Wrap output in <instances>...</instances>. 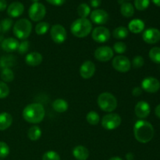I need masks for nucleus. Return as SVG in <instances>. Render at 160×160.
<instances>
[{
  "label": "nucleus",
  "instance_id": "nucleus-1",
  "mask_svg": "<svg viewBox=\"0 0 160 160\" xmlns=\"http://www.w3.org/2000/svg\"><path fill=\"white\" fill-rule=\"evenodd\" d=\"M153 126L146 120H141L135 123L134 127V134L136 140L140 143H148L154 137Z\"/></svg>",
  "mask_w": 160,
  "mask_h": 160
},
{
  "label": "nucleus",
  "instance_id": "nucleus-2",
  "mask_svg": "<svg viewBox=\"0 0 160 160\" xmlns=\"http://www.w3.org/2000/svg\"><path fill=\"white\" fill-rule=\"evenodd\" d=\"M45 115L44 106L40 103L29 104L24 108L22 112L23 119L31 123H39L43 120Z\"/></svg>",
  "mask_w": 160,
  "mask_h": 160
},
{
  "label": "nucleus",
  "instance_id": "nucleus-3",
  "mask_svg": "<svg viewBox=\"0 0 160 160\" xmlns=\"http://www.w3.org/2000/svg\"><path fill=\"white\" fill-rule=\"evenodd\" d=\"M92 30V24L87 18H79L73 22L70 27L71 33L77 38H85Z\"/></svg>",
  "mask_w": 160,
  "mask_h": 160
},
{
  "label": "nucleus",
  "instance_id": "nucleus-4",
  "mask_svg": "<svg viewBox=\"0 0 160 160\" xmlns=\"http://www.w3.org/2000/svg\"><path fill=\"white\" fill-rule=\"evenodd\" d=\"M97 102L102 110L107 112H112L117 107V99L109 92H103L100 94L97 99Z\"/></svg>",
  "mask_w": 160,
  "mask_h": 160
},
{
  "label": "nucleus",
  "instance_id": "nucleus-5",
  "mask_svg": "<svg viewBox=\"0 0 160 160\" xmlns=\"http://www.w3.org/2000/svg\"><path fill=\"white\" fill-rule=\"evenodd\" d=\"M32 30V24L27 19L17 20L13 26V34L17 38L24 40L30 36Z\"/></svg>",
  "mask_w": 160,
  "mask_h": 160
},
{
  "label": "nucleus",
  "instance_id": "nucleus-6",
  "mask_svg": "<svg viewBox=\"0 0 160 160\" xmlns=\"http://www.w3.org/2000/svg\"><path fill=\"white\" fill-rule=\"evenodd\" d=\"M121 117L117 113H109L102 120V126L107 131H112L121 124Z\"/></svg>",
  "mask_w": 160,
  "mask_h": 160
},
{
  "label": "nucleus",
  "instance_id": "nucleus-7",
  "mask_svg": "<svg viewBox=\"0 0 160 160\" xmlns=\"http://www.w3.org/2000/svg\"><path fill=\"white\" fill-rule=\"evenodd\" d=\"M46 13V9L42 3L34 2L29 8L28 15L33 21H40L45 17Z\"/></svg>",
  "mask_w": 160,
  "mask_h": 160
},
{
  "label": "nucleus",
  "instance_id": "nucleus-8",
  "mask_svg": "<svg viewBox=\"0 0 160 160\" xmlns=\"http://www.w3.org/2000/svg\"><path fill=\"white\" fill-rule=\"evenodd\" d=\"M50 34L52 41L56 44H62L67 40V31L65 28L60 24L53 25L50 31Z\"/></svg>",
  "mask_w": 160,
  "mask_h": 160
},
{
  "label": "nucleus",
  "instance_id": "nucleus-9",
  "mask_svg": "<svg viewBox=\"0 0 160 160\" xmlns=\"http://www.w3.org/2000/svg\"><path fill=\"white\" fill-rule=\"evenodd\" d=\"M112 67L116 70L121 73L129 71L131 63L129 59L124 56H117L112 60Z\"/></svg>",
  "mask_w": 160,
  "mask_h": 160
},
{
  "label": "nucleus",
  "instance_id": "nucleus-10",
  "mask_svg": "<svg viewBox=\"0 0 160 160\" xmlns=\"http://www.w3.org/2000/svg\"><path fill=\"white\" fill-rule=\"evenodd\" d=\"M92 37L93 40L98 43H104L109 41L110 38V31L105 27H98L92 31Z\"/></svg>",
  "mask_w": 160,
  "mask_h": 160
},
{
  "label": "nucleus",
  "instance_id": "nucleus-11",
  "mask_svg": "<svg viewBox=\"0 0 160 160\" xmlns=\"http://www.w3.org/2000/svg\"><path fill=\"white\" fill-rule=\"evenodd\" d=\"M142 88L148 93H156L159 90L160 82L156 78L148 77L142 81Z\"/></svg>",
  "mask_w": 160,
  "mask_h": 160
},
{
  "label": "nucleus",
  "instance_id": "nucleus-12",
  "mask_svg": "<svg viewBox=\"0 0 160 160\" xmlns=\"http://www.w3.org/2000/svg\"><path fill=\"white\" fill-rule=\"evenodd\" d=\"M113 50L109 46H102L95 51V57L100 62H108L113 57Z\"/></svg>",
  "mask_w": 160,
  "mask_h": 160
},
{
  "label": "nucleus",
  "instance_id": "nucleus-13",
  "mask_svg": "<svg viewBox=\"0 0 160 160\" xmlns=\"http://www.w3.org/2000/svg\"><path fill=\"white\" fill-rule=\"evenodd\" d=\"M142 38L148 44L157 43L160 41V31L156 28H148L143 32Z\"/></svg>",
  "mask_w": 160,
  "mask_h": 160
},
{
  "label": "nucleus",
  "instance_id": "nucleus-14",
  "mask_svg": "<svg viewBox=\"0 0 160 160\" xmlns=\"http://www.w3.org/2000/svg\"><path fill=\"white\" fill-rule=\"evenodd\" d=\"M90 17L94 23L98 25L105 24L109 20V14L102 9H95L91 12Z\"/></svg>",
  "mask_w": 160,
  "mask_h": 160
},
{
  "label": "nucleus",
  "instance_id": "nucleus-15",
  "mask_svg": "<svg viewBox=\"0 0 160 160\" xmlns=\"http://www.w3.org/2000/svg\"><path fill=\"white\" fill-rule=\"evenodd\" d=\"M95 73V65L93 62L87 60L83 62L80 67V74L84 79L92 78Z\"/></svg>",
  "mask_w": 160,
  "mask_h": 160
},
{
  "label": "nucleus",
  "instance_id": "nucleus-16",
  "mask_svg": "<svg viewBox=\"0 0 160 160\" xmlns=\"http://www.w3.org/2000/svg\"><path fill=\"white\" fill-rule=\"evenodd\" d=\"M150 106L148 102L145 101H140L136 104L134 108V112L138 118L145 119L148 117L150 114Z\"/></svg>",
  "mask_w": 160,
  "mask_h": 160
},
{
  "label": "nucleus",
  "instance_id": "nucleus-17",
  "mask_svg": "<svg viewBox=\"0 0 160 160\" xmlns=\"http://www.w3.org/2000/svg\"><path fill=\"white\" fill-rule=\"evenodd\" d=\"M23 11H24L23 5L20 2H14L8 6L7 13L10 17L16 18V17H19L20 16H21Z\"/></svg>",
  "mask_w": 160,
  "mask_h": 160
},
{
  "label": "nucleus",
  "instance_id": "nucleus-18",
  "mask_svg": "<svg viewBox=\"0 0 160 160\" xmlns=\"http://www.w3.org/2000/svg\"><path fill=\"white\" fill-rule=\"evenodd\" d=\"M19 44L20 43L17 39L13 38H6L2 41L1 47L6 52H12L18 49Z\"/></svg>",
  "mask_w": 160,
  "mask_h": 160
},
{
  "label": "nucleus",
  "instance_id": "nucleus-19",
  "mask_svg": "<svg viewBox=\"0 0 160 160\" xmlns=\"http://www.w3.org/2000/svg\"><path fill=\"white\" fill-rule=\"evenodd\" d=\"M43 60L42 54L37 52H32L28 53L25 57V62L28 66L31 67H36V66L40 65Z\"/></svg>",
  "mask_w": 160,
  "mask_h": 160
},
{
  "label": "nucleus",
  "instance_id": "nucleus-20",
  "mask_svg": "<svg viewBox=\"0 0 160 160\" xmlns=\"http://www.w3.org/2000/svg\"><path fill=\"white\" fill-rule=\"evenodd\" d=\"M145 29V23L142 20L134 19L131 20L128 24V31L134 34H139Z\"/></svg>",
  "mask_w": 160,
  "mask_h": 160
},
{
  "label": "nucleus",
  "instance_id": "nucleus-21",
  "mask_svg": "<svg viewBox=\"0 0 160 160\" xmlns=\"http://www.w3.org/2000/svg\"><path fill=\"white\" fill-rule=\"evenodd\" d=\"M73 156L78 160H86L89 156V151L86 147L78 145L73 148Z\"/></svg>",
  "mask_w": 160,
  "mask_h": 160
},
{
  "label": "nucleus",
  "instance_id": "nucleus-22",
  "mask_svg": "<svg viewBox=\"0 0 160 160\" xmlns=\"http://www.w3.org/2000/svg\"><path fill=\"white\" fill-rule=\"evenodd\" d=\"M12 123V117L8 112L0 113V131H5L11 126Z\"/></svg>",
  "mask_w": 160,
  "mask_h": 160
},
{
  "label": "nucleus",
  "instance_id": "nucleus-23",
  "mask_svg": "<svg viewBox=\"0 0 160 160\" xmlns=\"http://www.w3.org/2000/svg\"><path fill=\"white\" fill-rule=\"evenodd\" d=\"M52 108L56 112L62 113L68 109V102L62 98H57L52 102Z\"/></svg>",
  "mask_w": 160,
  "mask_h": 160
},
{
  "label": "nucleus",
  "instance_id": "nucleus-24",
  "mask_svg": "<svg viewBox=\"0 0 160 160\" xmlns=\"http://www.w3.org/2000/svg\"><path fill=\"white\" fill-rule=\"evenodd\" d=\"M120 12L123 17L129 18V17H133L134 13V8L132 4L129 2H123L121 4L120 7Z\"/></svg>",
  "mask_w": 160,
  "mask_h": 160
},
{
  "label": "nucleus",
  "instance_id": "nucleus-25",
  "mask_svg": "<svg viewBox=\"0 0 160 160\" xmlns=\"http://www.w3.org/2000/svg\"><path fill=\"white\" fill-rule=\"evenodd\" d=\"M28 136L29 138V139H31V141H37L42 136V130L39 128L38 126H34L31 127L29 130H28Z\"/></svg>",
  "mask_w": 160,
  "mask_h": 160
},
{
  "label": "nucleus",
  "instance_id": "nucleus-26",
  "mask_svg": "<svg viewBox=\"0 0 160 160\" xmlns=\"http://www.w3.org/2000/svg\"><path fill=\"white\" fill-rule=\"evenodd\" d=\"M129 34V31L125 27H118L112 31V36L117 39L126 38Z\"/></svg>",
  "mask_w": 160,
  "mask_h": 160
},
{
  "label": "nucleus",
  "instance_id": "nucleus-27",
  "mask_svg": "<svg viewBox=\"0 0 160 160\" xmlns=\"http://www.w3.org/2000/svg\"><path fill=\"white\" fill-rule=\"evenodd\" d=\"M1 78L3 82H12L14 79V73L11 69L3 68L1 73Z\"/></svg>",
  "mask_w": 160,
  "mask_h": 160
},
{
  "label": "nucleus",
  "instance_id": "nucleus-28",
  "mask_svg": "<svg viewBox=\"0 0 160 160\" xmlns=\"http://www.w3.org/2000/svg\"><path fill=\"white\" fill-rule=\"evenodd\" d=\"M150 59L155 63L160 64V48L159 47H153L151 48L148 53Z\"/></svg>",
  "mask_w": 160,
  "mask_h": 160
},
{
  "label": "nucleus",
  "instance_id": "nucleus-29",
  "mask_svg": "<svg viewBox=\"0 0 160 160\" xmlns=\"http://www.w3.org/2000/svg\"><path fill=\"white\" fill-rule=\"evenodd\" d=\"M78 13L81 18H86L91 13V9L86 3H81L78 7Z\"/></svg>",
  "mask_w": 160,
  "mask_h": 160
},
{
  "label": "nucleus",
  "instance_id": "nucleus-30",
  "mask_svg": "<svg viewBox=\"0 0 160 160\" xmlns=\"http://www.w3.org/2000/svg\"><path fill=\"white\" fill-rule=\"evenodd\" d=\"M86 120H87V121L91 125H97L98 123V122H99L100 117L98 113H97L95 111H90L87 114Z\"/></svg>",
  "mask_w": 160,
  "mask_h": 160
},
{
  "label": "nucleus",
  "instance_id": "nucleus-31",
  "mask_svg": "<svg viewBox=\"0 0 160 160\" xmlns=\"http://www.w3.org/2000/svg\"><path fill=\"white\" fill-rule=\"evenodd\" d=\"M15 62V59L12 56H4L0 60V65L3 68H9L10 67H12Z\"/></svg>",
  "mask_w": 160,
  "mask_h": 160
},
{
  "label": "nucleus",
  "instance_id": "nucleus-32",
  "mask_svg": "<svg viewBox=\"0 0 160 160\" xmlns=\"http://www.w3.org/2000/svg\"><path fill=\"white\" fill-rule=\"evenodd\" d=\"M49 23L47 22H40L35 27V32L38 35H42L47 33L49 29Z\"/></svg>",
  "mask_w": 160,
  "mask_h": 160
},
{
  "label": "nucleus",
  "instance_id": "nucleus-33",
  "mask_svg": "<svg viewBox=\"0 0 160 160\" xmlns=\"http://www.w3.org/2000/svg\"><path fill=\"white\" fill-rule=\"evenodd\" d=\"M150 3V0H135L134 6L138 10H145L148 7Z\"/></svg>",
  "mask_w": 160,
  "mask_h": 160
},
{
  "label": "nucleus",
  "instance_id": "nucleus-34",
  "mask_svg": "<svg viewBox=\"0 0 160 160\" xmlns=\"http://www.w3.org/2000/svg\"><path fill=\"white\" fill-rule=\"evenodd\" d=\"M42 160H60V156L56 152L48 151L42 156Z\"/></svg>",
  "mask_w": 160,
  "mask_h": 160
},
{
  "label": "nucleus",
  "instance_id": "nucleus-35",
  "mask_svg": "<svg viewBox=\"0 0 160 160\" xmlns=\"http://www.w3.org/2000/svg\"><path fill=\"white\" fill-rule=\"evenodd\" d=\"M9 147L6 142H0V158L3 159L9 156Z\"/></svg>",
  "mask_w": 160,
  "mask_h": 160
},
{
  "label": "nucleus",
  "instance_id": "nucleus-36",
  "mask_svg": "<svg viewBox=\"0 0 160 160\" xmlns=\"http://www.w3.org/2000/svg\"><path fill=\"white\" fill-rule=\"evenodd\" d=\"M9 94V88L8 85L5 82L0 81V99L6 98Z\"/></svg>",
  "mask_w": 160,
  "mask_h": 160
},
{
  "label": "nucleus",
  "instance_id": "nucleus-37",
  "mask_svg": "<svg viewBox=\"0 0 160 160\" xmlns=\"http://www.w3.org/2000/svg\"><path fill=\"white\" fill-rule=\"evenodd\" d=\"M0 25H1L2 31L4 33H6V32H7V31L10 29L11 27H12V20L9 18H6V19H4V20H2Z\"/></svg>",
  "mask_w": 160,
  "mask_h": 160
},
{
  "label": "nucleus",
  "instance_id": "nucleus-38",
  "mask_svg": "<svg viewBox=\"0 0 160 160\" xmlns=\"http://www.w3.org/2000/svg\"><path fill=\"white\" fill-rule=\"evenodd\" d=\"M113 49L117 53H119V54H123V53H124L125 52L127 51V45L126 44L123 43V42H117V43L114 44Z\"/></svg>",
  "mask_w": 160,
  "mask_h": 160
},
{
  "label": "nucleus",
  "instance_id": "nucleus-39",
  "mask_svg": "<svg viewBox=\"0 0 160 160\" xmlns=\"http://www.w3.org/2000/svg\"><path fill=\"white\" fill-rule=\"evenodd\" d=\"M30 47V42L28 41H23L22 42H20L19 44V47H18V52L20 54H25L28 51Z\"/></svg>",
  "mask_w": 160,
  "mask_h": 160
},
{
  "label": "nucleus",
  "instance_id": "nucleus-40",
  "mask_svg": "<svg viewBox=\"0 0 160 160\" xmlns=\"http://www.w3.org/2000/svg\"><path fill=\"white\" fill-rule=\"evenodd\" d=\"M144 63H145V61H144V59L142 56H137L136 57L134 58L132 61L133 67L134 68H141L142 67H143Z\"/></svg>",
  "mask_w": 160,
  "mask_h": 160
},
{
  "label": "nucleus",
  "instance_id": "nucleus-41",
  "mask_svg": "<svg viewBox=\"0 0 160 160\" xmlns=\"http://www.w3.org/2000/svg\"><path fill=\"white\" fill-rule=\"evenodd\" d=\"M48 2H49L50 4L53 5V6H62L64 4V2H66V0H46Z\"/></svg>",
  "mask_w": 160,
  "mask_h": 160
},
{
  "label": "nucleus",
  "instance_id": "nucleus-42",
  "mask_svg": "<svg viewBox=\"0 0 160 160\" xmlns=\"http://www.w3.org/2000/svg\"><path fill=\"white\" fill-rule=\"evenodd\" d=\"M142 88L136 87L134 88V90L132 91V95H134V96H139V95H142Z\"/></svg>",
  "mask_w": 160,
  "mask_h": 160
},
{
  "label": "nucleus",
  "instance_id": "nucleus-43",
  "mask_svg": "<svg viewBox=\"0 0 160 160\" xmlns=\"http://www.w3.org/2000/svg\"><path fill=\"white\" fill-rule=\"evenodd\" d=\"M91 6L94 8H97L101 6L102 0H90Z\"/></svg>",
  "mask_w": 160,
  "mask_h": 160
},
{
  "label": "nucleus",
  "instance_id": "nucleus-44",
  "mask_svg": "<svg viewBox=\"0 0 160 160\" xmlns=\"http://www.w3.org/2000/svg\"><path fill=\"white\" fill-rule=\"evenodd\" d=\"M7 7V2L6 0H0V11H4Z\"/></svg>",
  "mask_w": 160,
  "mask_h": 160
},
{
  "label": "nucleus",
  "instance_id": "nucleus-45",
  "mask_svg": "<svg viewBox=\"0 0 160 160\" xmlns=\"http://www.w3.org/2000/svg\"><path fill=\"white\" fill-rule=\"evenodd\" d=\"M155 113H156V117H159L160 119V104L158 105L157 106H156V109H155Z\"/></svg>",
  "mask_w": 160,
  "mask_h": 160
},
{
  "label": "nucleus",
  "instance_id": "nucleus-46",
  "mask_svg": "<svg viewBox=\"0 0 160 160\" xmlns=\"http://www.w3.org/2000/svg\"><path fill=\"white\" fill-rule=\"evenodd\" d=\"M127 159L128 160H133V158H134V156H133L132 153H128V154H127Z\"/></svg>",
  "mask_w": 160,
  "mask_h": 160
},
{
  "label": "nucleus",
  "instance_id": "nucleus-47",
  "mask_svg": "<svg viewBox=\"0 0 160 160\" xmlns=\"http://www.w3.org/2000/svg\"><path fill=\"white\" fill-rule=\"evenodd\" d=\"M152 2L155 5H156V6L160 7V0H152Z\"/></svg>",
  "mask_w": 160,
  "mask_h": 160
},
{
  "label": "nucleus",
  "instance_id": "nucleus-48",
  "mask_svg": "<svg viewBox=\"0 0 160 160\" xmlns=\"http://www.w3.org/2000/svg\"><path fill=\"white\" fill-rule=\"evenodd\" d=\"M109 160H123L120 157H117V156H115V157H112L111 159H109Z\"/></svg>",
  "mask_w": 160,
  "mask_h": 160
},
{
  "label": "nucleus",
  "instance_id": "nucleus-49",
  "mask_svg": "<svg viewBox=\"0 0 160 160\" xmlns=\"http://www.w3.org/2000/svg\"><path fill=\"white\" fill-rule=\"evenodd\" d=\"M31 1L34 2H34H38V0H31Z\"/></svg>",
  "mask_w": 160,
  "mask_h": 160
},
{
  "label": "nucleus",
  "instance_id": "nucleus-50",
  "mask_svg": "<svg viewBox=\"0 0 160 160\" xmlns=\"http://www.w3.org/2000/svg\"><path fill=\"white\" fill-rule=\"evenodd\" d=\"M2 31V29H1V25H0V32Z\"/></svg>",
  "mask_w": 160,
  "mask_h": 160
},
{
  "label": "nucleus",
  "instance_id": "nucleus-51",
  "mask_svg": "<svg viewBox=\"0 0 160 160\" xmlns=\"http://www.w3.org/2000/svg\"><path fill=\"white\" fill-rule=\"evenodd\" d=\"M0 68H1V65H0Z\"/></svg>",
  "mask_w": 160,
  "mask_h": 160
}]
</instances>
